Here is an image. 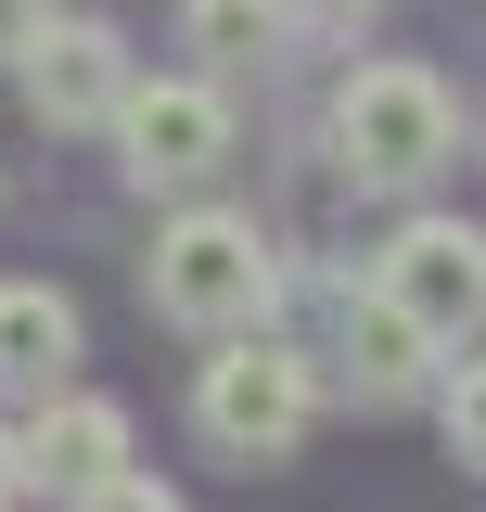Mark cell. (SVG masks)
<instances>
[{"label": "cell", "mask_w": 486, "mask_h": 512, "mask_svg": "<svg viewBox=\"0 0 486 512\" xmlns=\"http://www.w3.org/2000/svg\"><path fill=\"white\" fill-rule=\"evenodd\" d=\"M269 295H282V244H269L256 218L192 205V218L154 231V308L180 320V333H256Z\"/></svg>", "instance_id": "6da1fadb"}, {"label": "cell", "mask_w": 486, "mask_h": 512, "mask_svg": "<svg viewBox=\"0 0 486 512\" xmlns=\"http://www.w3.org/2000/svg\"><path fill=\"white\" fill-rule=\"evenodd\" d=\"M448 141H461V116H448V90H435L423 64H359L346 90H333V154H346V180H423V167H448Z\"/></svg>", "instance_id": "7a4b0ae2"}, {"label": "cell", "mask_w": 486, "mask_h": 512, "mask_svg": "<svg viewBox=\"0 0 486 512\" xmlns=\"http://www.w3.org/2000/svg\"><path fill=\"white\" fill-rule=\"evenodd\" d=\"M307 410H320V384H307V359L269 346V333H231V346L205 359V384H192V423L231 448V461H282V448L307 436Z\"/></svg>", "instance_id": "3957f363"}, {"label": "cell", "mask_w": 486, "mask_h": 512, "mask_svg": "<svg viewBox=\"0 0 486 512\" xmlns=\"http://www.w3.org/2000/svg\"><path fill=\"white\" fill-rule=\"evenodd\" d=\"M116 167L141 192H205L231 167V103H218V77H141L116 116Z\"/></svg>", "instance_id": "277c9868"}, {"label": "cell", "mask_w": 486, "mask_h": 512, "mask_svg": "<svg viewBox=\"0 0 486 512\" xmlns=\"http://www.w3.org/2000/svg\"><path fill=\"white\" fill-rule=\"evenodd\" d=\"M371 295H397L435 346L486 333V231L474 218H410V231L384 244V282H371Z\"/></svg>", "instance_id": "5b68a950"}, {"label": "cell", "mask_w": 486, "mask_h": 512, "mask_svg": "<svg viewBox=\"0 0 486 512\" xmlns=\"http://www.w3.org/2000/svg\"><path fill=\"white\" fill-rule=\"evenodd\" d=\"M128 90H141V77H128V39L103 26V13H64L52 39L26 52V116L39 128H116Z\"/></svg>", "instance_id": "8992f818"}, {"label": "cell", "mask_w": 486, "mask_h": 512, "mask_svg": "<svg viewBox=\"0 0 486 512\" xmlns=\"http://www.w3.org/2000/svg\"><path fill=\"white\" fill-rule=\"evenodd\" d=\"M26 487H64V500H103L128 474V410H103V397H39V423H26Z\"/></svg>", "instance_id": "52a82bcc"}, {"label": "cell", "mask_w": 486, "mask_h": 512, "mask_svg": "<svg viewBox=\"0 0 486 512\" xmlns=\"http://www.w3.org/2000/svg\"><path fill=\"white\" fill-rule=\"evenodd\" d=\"M64 359H77V308H64L52 282H0V384L52 397Z\"/></svg>", "instance_id": "ba28073f"}, {"label": "cell", "mask_w": 486, "mask_h": 512, "mask_svg": "<svg viewBox=\"0 0 486 512\" xmlns=\"http://www.w3.org/2000/svg\"><path fill=\"white\" fill-rule=\"evenodd\" d=\"M423 372H435V333L397 308V295H359V308H346V384H359V397H410Z\"/></svg>", "instance_id": "9c48e42d"}, {"label": "cell", "mask_w": 486, "mask_h": 512, "mask_svg": "<svg viewBox=\"0 0 486 512\" xmlns=\"http://www.w3.org/2000/svg\"><path fill=\"white\" fill-rule=\"evenodd\" d=\"M295 13L282 0H180V52H205V77H243V64H269Z\"/></svg>", "instance_id": "30bf717a"}, {"label": "cell", "mask_w": 486, "mask_h": 512, "mask_svg": "<svg viewBox=\"0 0 486 512\" xmlns=\"http://www.w3.org/2000/svg\"><path fill=\"white\" fill-rule=\"evenodd\" d=\"M435 410H448V461H474V474H486V359H461Z\"/></svg>", "instance_id": "8fae6325"}, {"label": "cell", "mask_w": 486, "mask_h": 512, "mask_svg": "<svg viewBox=\"0 0 486 512\" xmlns=\"http://www.w3.org/2000/svg\"><path fill=\"white\" fill-rule=\"evenodd\" d=\"M282 13H295L307 39H359V26H371V13H384V0H282Z\"/></svg>", "instance_id": "7c38bea8"}, {"label": "cell", "mask_w": 486, "mask_h": 512, "mask_svg": "<svg viewBox=\"0 0 486 512\" xmlns=\"http://www.w3.org/2000/svg\"><path fill=\"white\" fill-rule=\"evenodd\" d=\"M39 39H52V0H0V64H26Z\"/></svg>", "instance_id": "4fadbf2b"}, {"label": "cell", "mask_w": 486, "mask_h": 512, "mask_svg": "<svg viewBox=\"0 0 486 512\" xmlns=\"http://www.w3.org/2000/svg\"><path fill=\"white\" fill-rule=\"evenodd\" d=\"M90 512H180V500H167L154 474H116V487H103V500H90Z\"/></svg>", "instance_id": "5bb4252c"}, {"label": "cell", "mask_w": 486, "mask_h": 512, "mask_svg": "<svg viewBox=\"0 0 486 512\" xmlns=\"http://www.w3.org/2000/svg\"><path fill=\"white\" fill-rule=\"evenodd\" d=\"M13 487H26V448H13V436H0V500H13Z\"/></svg>", "instance_id": "9a60e30c"}]
</instances>
